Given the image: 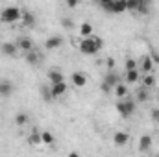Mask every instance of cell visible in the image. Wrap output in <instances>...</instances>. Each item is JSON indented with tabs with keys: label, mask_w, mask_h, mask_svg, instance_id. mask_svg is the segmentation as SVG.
I'll use <instances>...</instances> for the list:
<instances>
[{
	"label": "cell",
	"mask_w": 159,
	"mask_h": 157,
	"mask_svg": "<svg viewBox=\"0 0 159 157\" xmlns=\"http://www.w3.org/2000/svg\"><path fill=\"white\" fill-rule=\"evenodd\" d=\"M102 46H104V41L100 39L98 35H94V34H91V35H87V37H81L80 41L78 48L81 54H85V56H94V54H98L100 50H102Z\"/></svg>",
	"instance_id": "1"
},
{
	"label": "cell",
	"mask_w": 159,
	"mask_h": 157,
	"mask_svg": "<svg viewBox=\"0 0 159 157\" xmlns=\"http://www.w3.org/2000/svg\"><path fill=\"white\" fill-rule=\"evenodd\" d=\"M22 19V9L17 6H7L0 11V20L6 24H15Z\"/></svg>",
	"instance_id": "2"
},
{
	"label": "cell",
	"mask_w": 159,
	"mask_h": 157,
	"mask_svg": "<svg viewBox=\"0 0 159 157\" xmlns=\"http://www.w3.org/2000/svg\"><path fill=\"white\" fill-rule=\"evenodd\" d=\"M135 109H137V102L131 100V98H128V96L120 98L119 104H117V113H119L122 118H129L135 113Z\"/></svg>",
	"instance_id": "3"
},
{
	"label": "cell",
	"mask_w": 159,
	"mask_h": 157,
	"mask_svg": "<svg viewBox=\"0 0 159 157\" xmlns=\"http://www.w3.org/2000/svg\"><path fill=\"white\" fill-rule=\"evenodd\" d=\"M120 81H122V78H120L117 72H113V70L109 69V72L106 74V78L102 79V85H100V87H102V91H104V92H109L111 89H115V85L120 83Z\"/></svg>",
	"instance_id": "4"
},
{
	"label": "cell",
	"mask_w": 159,
	"mask_h": 157,
	"mask_svg": "<svg viewBox=\"0 0 159 157\" xmlns=\"http://www.w3.org/2000/svg\"><path fill=\"white\" fill-rule=\"evenodd\" d=\"M107 13H113V15H119V13H124L128 11V0H113L106 6H102Z\"/></svg>",
	"instance_id": "5"
},
{
	"label": "cell",
	"mask_w": 159,
	"mask_h": 157,
	"mask_svg": "<svg viewBox=\"0 0 159 157\" xmlns=\"http://www.w3.org/2000/svg\"><path fill=\"white\" fill-rule=\"evenodd\" d=\"M0 52H2V56L15 57L19 54V46H17V43H2L0 44Z\"/></svg>",
	"instance_id": "6"
},
{
	"label": "cell",
	"mask_w": 159,
	"mask_h": 157,
	"mask_svg": "<svg viewBox=\"0 0 159 157\" xmlns=\"http://www.w3.org/2000/svg\"><path fill=\"white\" fill-rule=\"evenodd\" d=\"M15 91V85L11 79H0V96L2 98H9Z\"/></svg>",
	"instance_id": "7"
},
{
	"label": "cell",
	"mask_w": 159,
	"mask_h": 157,
	"mask_svg": "<svg viewBox=\"0 0 159 157\" xmlns=\"http://www.w3.org/2000/svg\"><path fill=\"white\" fill-rule=\"evenodd\" d=\"M154 59H152V56H144L141 61H139V70L141 72H144V74H150V72H154Z\"/></svg>",
	"instance_id": "8"
},
{
	"label": "cell",
	"mask_w": 159,
	"mask_h": 157,
	"mask_svg": "<svg viewBox=\"0 0 159 157\" xmlns=\"http://www.w3.org/2000/svg\"><path fill=\"white\" fill-rule=\"evenodd\" d=\"M50 91H52V96H54V98H59V96L67 94V91H69V85H67L65 81L52 83V85H50Z\"/></svg>",
	"instance_id": "9"
},
{
	"label": "cell",
	"mask_w": 159,
	"mask_h": 157,
	"mask_svg": "<svg viewBox=\"0 0 159 157\" xmlns=\"http://www.w3.org/2000/svg\"><path fill=\"white\" fill-rule=\"evenodd\" d=\"M46 78H48V81H50V85H52V83L65 81V76H63V72H61L59 69H50V70L46 72Z\"/></svg>",
	"instance_id": "10"
},
{
	"label": "cell",
	"mask_w": 159,
	"mask_h": 157,
	"mask_svg": "<svg viewBox=\"0 0 159 157\" xmlns=\"http://www.w3.org/2000/svg\"><path fill=\"white\" fill-rule=\"evenodd\" d=\"M17 46H19V50L20 52H30L32 48H34V41L30 39V37H19V41H17Z\"/></svg>",
	"instance_id": "11"
},
{
	"label": "cell",
	"mask_w": 159,
	"mask_h": 157,
	"mask_svg": "<svg viewBox=\"0 0 159 157\" xmlns=\"http://www.w3.org/2000/svg\"><path fill=\"white\" fill-rule=\"evenodd\" d=\"M113 142H115V146H126L129 142V135L126 131H117L113 135Z\"/></svg>",
	"instance_id": "12"
},
{
	"label": "cell",
	"mask_w": 159,
	"mask_h": 157,
	"mask_svg": "<svg viewBox=\"0 0 159 157\" xmlns=\"http://www.w3.org/2000/svg\"><path fill=\"white\" fill-rule=\"evenodd\" d=\"M63 44V37L61 35H54V37H48L46 43H44V46H46V50H56V48H59Z\"/></svg>",
	"instance_id": "13"
},
{
	"label": "cell",
	"mask_w": 159,
	"mask_h": 157,
	"mask_svg": "<svg viewBox=\"0 0 159 157\" xmlns=\"http://www.w3.org/2000/svg\"><path fill=\"white\" fill-rule=\"evenodd\" d=\"M139 79H141V70H139V69L126 70V74H124V81H126V83H137Z\"/></svg>",
	"instance_id": "14"
},
{
	"label": "cell",
	"mask_w": 159,
	"mask_h": 157,
	"mask_svg": "<svg viewBox=\"0 0 159 157\" xmlns=\"http://www.w3.org/2000/svg\"><path fill=\"white\" fill-rule=\"evenodd\" d=\"M70 79H72L74 87H85V85H87V76H85L83 72H74V74L70 76Z\"/></svg>",
	"instance_id": "15"
},
{
	"label": "cell",
	"mask_w": 159,
	"mask_h": 157,
	"mask_svg": "<svg viewBox=\"0 0 159 157\" xmlns=\"http://www.w3.org/2000/svg\"><path fill=\"white\" fill-rule=\"evenodd\" d=\"M135 98H137V102H148V98H150V89L148 87H139L137 89V92H135Z\"/></svg>",
	"instance_id": "16"
},
{
	"label": "cell",
	"mask_w": 159,
	"mask_h": 157,
	"mask_svg": "<svg viewBox=\"0 0 159 157\" xmlns=\"http://www.w3.org/2000/svg\"><path fill=\"white\" fill-rule=\"evenodd\" d=\"M20 22H22L26 28H34V26H35V17H34L30 11H22V19H20Z\"/></svg>",
	"instance_id": "17"
},
{
	"label": "cell",
	"mask_w": 159,
	"mask_h": 157,
	"mask_svg": "<svg viewBox=\"0 0 159 157\" xmlns=\"http://www.w3.org/2000/svg\"><path fill=\"white\" fill-rule=\"evenodd\" d=\"M152 137L150 135H143L141 139H139V150L141 152H146V150H150V146H152Z\"/></svg>",
	"instance_id": "18"
},
{
	"label": "cell",
	"mask_w": 159,
	"mask_h": 157,
	"mask_svg": "<svg viewBox=\"0 0 159 157\" xmlns=\"http://www.w3.org/2000/svg\"><path fill=\"white\" fill-rule=\"evenodd\" d=\"M115 96L117 98H124V96H128V85L124 83V81H120L115 85Z\"/></svg>",
	"instance_id": "19"
},
{
	"label": "cell",
	"mask_w": 159,
	"mask_h": 157,
	"mask_svg": "<svg viewBox=\"0 0 159 157\" xmlns=\"http://www.w3.org/2000/svg\"><path fill=\"white\" fill-rule=\"evenodd\" d=\"M24 56H26V63H28V65H37V63H39V54H37L34 48H32L30 52H26Z\"/></svg>",
	"instance_id": "20"
},
{
	"label": "cell",
	"mask_w": 159,
	"mask_h": 157,
	"mask_svg": "<svg viewBox=\"0 0 159 157\" xmlns=\"http://www.w3.org/2000/svg\"><path fill=\"white\" fill-rule=\"evenodd\" d=\"M93 34V24L91 22H81L80 24V35L81 37H87V35H91Z\"/></svg>",
	"instance_id": "21"
},
{
	"label": "cell",
	"mask_w": 159,
	"mask_h": 157,
	"mask_svg": "<svg viewBox=\"0 0 159 157\" xmlns=\"http://www.w3.org/2000/svg\"><path fill=\"white\" fill-rule=\"evenodd\" d=\"M28 142L32 144V146H37V144H43V139H41V133L37 129H34L32 131V135L28 137Z\"/></svg>",
	"instance_id": "22"
},
{
	"label": "cell",
	"mask_w": 159,
	"mask_h": 157,
	"mask_svg": "<svg viewBox=\"0 0 159 157\" xmlns=\"http://www.w3.org/2000/svg\"><path fill=\"white\" fill-rule=\"evenodd\" d=\"M41 139H43V144H46V146H50V144L56 142V137H54L50 131H43V133H41Z\"/></svg>",
	"instance_id": "23"
},
{
	"label": "cell",
	"mask_w": 159,
	"mask_h": 157,
	"mask_svg": "<svg viewBox=\"0 0 159 157\" xmlns=\"http://www.w3.org/2000/svg\"><path fill=\"white\" fill-rule=\"evenodd\" d=\"M143 85H144V87H148V89H152V87L156 85V76H154L152 72H150V74H146V76L143 78Z\"/></svg>",
	"instance_id": "24"
},
{
	"label": "cell",
	"mask_w": 159,
	"mask_h": 157,
	"mask_svg": "<svg viewBox=\"0 0 159 157\" xmlns=\"http://www.w3.org/2000/svg\"><path fill=\"white\" fill-rule=\"evenodd\" d=\"M28 120H30V118H28V115H26V113H19V115L15 117V124L22 128V126H26V124H28Z\"/></svg>",
	"instance_id": "25"
},
{
	"label": "cell",
	"mask_w": 159,
	"mask_h": 157,
	"mask_svg": "<svg viewBox=\"0 0 159 157\" xmlns=\"http://www.w3.org/2000/svg\"><path fill=\"white\" fill-rule=\"evenodd\" d=\"M133 69H139V63L135 61V59H126L124 61V70H133Z\"/></svg>",
	"instance_id": "26"
},
{
	"label": "cell",
	"mask_w": 159,
	"mask_h": 157,
	"mask_svg": "<svg viewBox=\"0 0 159 157\" xmlns=\"http://www.w3.org/2000/svg\"><path fill=\"white\" fill-rule=\"evenodd\" d=\"M41 94H43V100H46V102L54 100V96H52V91H50V87H43V89H41Z\"/></svg>",
	"instance_id": "27"
},
{
	"label": "cell",
	"mask_w": 159,
	"mask_h": 157,
	"mask_svg": "<svg viewBox=\"0 0 159 157\" xmlns=\"http://www.w3.org/2000/svg\"><path fill=\"white\" fill-rule=\"evenodd\" d=\"M65 2H67L69 7H76V6L80 4V0H65Z\"/></svg>",
	"instance_id": "28"
},
{
	"label": "cell",
	"mask_w": 159,
	"mask_h": 157,
	"mask_svg": "<svg viewBox=\"0 0 159 157\" xmlns=\"http://www.w3.org/2000/svg\"><path fill=\"white\" fill-rule=\"evenodd\" d=\"M63 24H65V28H72V20L70 19H63Z\"/></svg>",
	"instance_id": "29"
},
{
	"label": "cell",
	"mask_w": 159,
	"mask_h": 157,
	"mask_svg": "<svg viewBox=\"0 0 159 157\" xmlns=\"http://www.w3.org/2000/svg\"><path fill=\"white\" fill-rule=\"evenodd\" d=\"M106 65H107V69H113V67H115V59H111V57H109V59L106 61Z\"/></svg>",
	"instance_id": "30"
},
{
	"label": "cell",
	"mask_w": 159,
	"mask_h": 157,
	"mask_svg": "<svg viewBox=\"0 0 159 157\" xmlns=\"http://www.w3.org/2000/svg\"><path fill=\"white\" fill-rule=\"evenodd\" d=\"M152 59H154V63H156V65H159V54H157V52H154V54H152Z\"/></svg>",
	"instance_id": "31"
},
{
	"label": "cell",
	"mask_w": 159,
	"mask_h": 157,
	"mask_svg": "<svg viewBox=\"0 0 159 157\" xmlns=\"http://www.w3.org/2000/svg\"><path fill=\"white\" fill-rule=\"evenodd\" d=\"M152 118H154V120L159 118V109H154V111H152Z\"/></svg>",
	"instance_id": "32"
},
{
	"label": "cell",
	"mask_w": 159,
	"mask_h": 157,
	"mask_svg": "<svg viewBox=\"0 0 159 157\" xmlns=\"http://www.w3.org/2000/svg\"><path fill=\"white\" fill-rule=\"evenodd\" d=\"M109 2H113V0H98L100 6H106V4H109Z\"/></svg>",
	"instance_id": "33"
},
{
	"label": "cell",
	"mask_w": 159,
	"mask_h": 157,
	"mask_svg": "<svg viewBox=\"0 0 159 157\" xmlns=\"http://www.w3.org/2000/svg\"><path fill=\"white\" fill-rule=\"evenodd\" d=\"M141 2H143V4H146V6H150V4H152L154 0H141Z\"/></svg>",
	"instance_id": "34"
},
{
	"label": "cell",
	"mask_w": 159,
	"mask_h": 157,
	"mask_svg": "<svg viewBox=\"0 0 159 157\" xmlns=\"http://www.w3.org/2000/svg\"><path fill=\"white\" fill-rule=\"evenodd\" d=\"M157 102H159V96H157Z\"/></svg>",
	"instance_id": "35"
},
{
	"label": "cell",
	"mask_w": 159,
	"mask_h": 157,
	"mask_svg": "<svg viewBox=\"0 0 159 157\" xmlns=\"http://www.w3.org/2000/svg\"><path fill=\"white\" fill-rule=\"evenodd\" d=\"M157 124H159V118H157Z\"/></svg>",
	"instance_id": "36"
}]
</instances>
